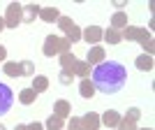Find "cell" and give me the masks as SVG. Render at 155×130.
Masks as SVG:
<instances>
[{"instance_id":"cell-32","label":"cell","mask_w":155,"mask_h":130,"mask_svg":"<svg viewBox=\"0 0 155 130\" xmlns=\"http://www.w3.org/2000/svg\"><path fill=\"white\" fill-rule=\"evenodd\" d=\"M0 130H7V128H5V125H2V123H0Z\"/></svg>"},{"instance_id":"cell-16","label":"cell","mask_w":155,"mask_h":130,"mask_svg":"<svg viewBox=\"0 0 155 130\" xmlns=\"http://www.w3.org/2000/svg\"><path fill=\"white\" fill-rule=\"evenodd\" d=\"M79 95L86 98V100L95 98V86H93L91 77H88V79H81V84H79Z\"/></svg>"},{"instance_id":"cell-31","label":"cell","mask_w":155,"mask_h":130,"mask_svg":"<svg viewBox=\"0 0 155 130\" xmlns=\"http://www.w3.org/2000/svg\"><path fill=\"white\" fill-rule=\"evenodd\" d=\"M137 130H153V128H137Z\"/></svg>"},{"instance_id":"cell-4","label":"cell","mask_w":155,"mask_h":130,"mask_svg":"<svg viewBox=\"0 0 155 130\" xmlns=\"http://www.w3.org/2000/svg\"><path fill=\"white\" fill-rule=\"evenodd\" d=\"M2 70H5L7 77H32L35 74V65L30 60H21V63H14V60H5L2 65Z\"/></svg>"},{"instance_id":"cell-25","label":"cell","mask_w":155,"mask_h":130,"mask_svg":"<svg viewBox=\"0 0 155 130\" xmlns=\"http://www.w3.org/2000/svg\"><path fill=\"white\" fill-rule=\"evenodd\" d=\"M67 130H81V123H79V116H72L70 123H67Z\"/></svg>"},{"instance_id":"cell-13","label":"cell","mask_w":155,"mask_h":130,"mask_svg":"<svg viewBox=\"0 0 155 130\" xmlns=\"http://www.w3.org/2000/svg\"><path fill=\"white\" fill-rule=\"evenodd\" d=\"M100 123H104L107 128H118V123H120V114H118L116 109H107L100 116Z\"/></svg>"},{"instance_id":"cell-14","label":"cell","mask_w":155,"mask_h":130,"mask_svg":"<svg viewBox=\"0 0 155 130\" xmlns=\"http://www.w3.org/2000/svg\"><path fill=\"white\" fill-rule=\"evenodd\" d=\"M53 114L60 118H70L72 114V104L67 102V100H56V104H53Z\"/></svg>"},{"instance_id":"cell-2","label":"cell","mask_w":155,"mask_h":130,"mask_svg":"<svg viewBox=\"0 0 155 130\" xmlns=\"http://www.w3.org/2000/svg\"><path fill=\"white\" fill-rule=\"evenodd\" d=\"M60 65H63L65 72H70L72 77H81V79L91 77V65L86 60H79L74 53H63L60 56Z\"/></svg>"},{"instance_id":"cell-30","label":"cell","mask_w":155,"mask_h":130,"mask_svg":"<svg viewBox=\"0 0 155 130\" xmlns=\"http://www.w3.org/2000/svg\"><path fill=\"white\" fill-rule=\"evenodd\" d=\"M23 128H26V125H23V123H19V125H16L14 130H23Z\"/></svg>"},{"instance_id":"cell-26","label":"cell","mask_w":155,"mask_h":130,"mask_svg":"<svg viewBox=\"0 0 155 130\" xmlns=\"http://www.w3.org/2000/svg\"><path fill=\"white\" fill-rule=\"evenodd\" d=\"M23 130H44V125L39 123V121H35V123H28Z\"/></svg>"},{"instance_id":"cell-18","label":"cell","mask_w":155,"mask_h":130,"mask_svg":"<svg viewBox=\"0 0 155 130\" xmlns=\"http://www.w3.org/2000/svg\"><path fill=\"white\" fill-rule=\"evenodd\" d=\"M39 9H42V7H39L37 2H28V5H23V21H26V23L35 21V16H39Z\"/></svg>"},{"instance_id":"cell-10","label":"cell","mask_w":155,"mask_h":130,"mask_svg":"<svg viewBox=\"0 0 155 130\" xmlns=\"http://www.w3.org/2000/svg\"><path fill=\"white\" fill-rule=\"evenodd\" d=\"M102 28L100 26H88V28H84L81 30V39L84 42H88L91 46H95V44H100V39H102Z\"/></svg>"},{"instance_id":"cell-11","label":"cell","mask_w":155,"mask_h":130,"mask_svg":"<svg viewBox=\"0 0 155 130\" xmlns=\"http://www.w3.org/2000/svg\"><path fill=\"white\" fill-rule=\"evenodd\" d=\"M79 123H81V130H100V114H95V111H88V114H84V116L79 118Z\"/></svg>"},{"instance_id":"cell-23","label":"cell","mask_w":155,"mask_h":130,"mask_svg":"<svg viewBox=\"0 0 155 130\" xmlns=\"http://www.w3.org/2000/svg\"><path fill=\"white\" fill-rule=\"evenodd\" d=\"M35 98H37V93L32 91V88H23V91L19 93V102L21 104H32V102H35Z\"/></svg>"},{"instance_id":"cell-15","label":"cell","mask_w":155,"mask_h":130,"mask_svg":"<svg viewBox=\"0 0 155 130\" xmlns=\"http://www.w3.org/2000/svg\"><path fill=\"white\" fill-rule=\"evenodd\" d=\"M39 19L46 21V23H53V21H58V19H60L58 7H42V9H39Z\"/></svg>"},{"instance_id":"cell-24","label":"cell","mask_w":155,"mask_h":130,"mask_svg":"<svg viewBox=\"0 0 155 130\" xmlns=\"http://www.w3.org/2000/svg\"><path fill=\"white\" fill-rule=\"evenodd\" d=\"M72 79H74V77H72V74H70V72H60V77H58V81H60V84H63V86H67V84H72Z\"/></svg>"},{"instance_id":"cell-3","label":"cell","mask_w":155,"mask_h":130,"mask_svg":"<svg viewBox=\"0 0 155 130\" xmlns=\"http://www.w3.org/2000/svg\"><path fill=\"white\" fill-rule=\"evenodd\" d=\"M70 46L72 42L67 37H58V35H49L44 39V46H42V51L44 56L53 58V56H63V53H70Z\"/></svg>"},{"instance_id":"cell-5","label":"cell","mask_w":155,"mask_h":130,"mask_svg":"<svg viewBox=\"0 0 155 130\" xmlns=\"http://www.w3.org/2000/svg\"><path fill=\"white\" fill-rule=\"evenodd\" d=\"M56 23H58V28L65 32V37L70 39V42H81V28H79L70 16H63V14H60V19L56 21Z\"/></svg>"},{"instance_id":"cell-19","label":"cell","mask_w":155,"mask_h":130,"mask_svg":"<svg viewBox=\"0 0 155 130\" xmlns=\"http://www.w3.org/2000/svg\"><path fill=\"white\" fill-rule=\"evenodd\" d=\"M134 65H137V70H141V72H150V70H153V56L141 53V56H137Z\"/></svg>"},{"instance_id":"cell-9","label":"cell","mask_w":155,"mask_h":130,"mask_svg":"<svg viewBox=\"0 0 155 130\" xmlns=\"http://www.w3.org/2000/svg\"><path fill=\"white\" fill-rule=\"evenodd\" d=\"M12 104H14V93H12V88H9L7 84H0V116L12 109Z\"/></svg>"},{"instance_id":"cell-27","label":"cell","mask_w":155,"mask_h":130,"mask_svg":"<svg viewBox=\"0 0 155 130\" xmlns=\"http://www.w3.org/2000/svg\"><path fill=\"white\" fill-rule=\"evenodd\" d=\"M114 7H116L118 12H123V7H125V0H114Z\"/></svg>"},{"instance_id":"cell-21","label":"cell","mask_w":155,"mask_h":130,"mask_svg":"<svg viewBox=\"0 0 155 130\" xmlns=\"http://www.w3.org/2000/svg\"><path fill=\"white\" fill-rule=\"evenodd\" d=\"M102 39H107L109 44H120L123 39H120V32L114 30V28H107V30L102 32Z\"/></svg>"},{"instance_id":"cell-22","label":"cell","mask_w":155,"mask_h":130,"mask_svg":"<svg viewBox=\"0 0 155 130\" xmlns=\"http://www.w3.org/2000/svg\"><path fill=\"white\" fill-rule=\"evenodd\" d=\"M63 125H65V118L51 114V116H49V121L44 123V128H46V130H63Z\"/></svg>"},{"instance_id":"cell-29","label":"cell","mask_w":155,"mask_h":130,"mask_svg":"<svg viewBox=\"0 0 155 130\" xmlns=\"http://www.w3.org/2000/svg\"><path fill=\"white\" fill-rule=\"evenodd\" d=\"M5 30V19H2V16H0V32Z\"/></svg>"},{"instance_id":"cell-7","label":"cell","mask_w":155,"mask_h":130,"mask_svg":"<svg viewBox=\"0 0 155 130\" xmlns=\"http://www.w3.org/2000/svg\"><path fill=\"white\" fill-rule=\"evenodd\" d=\"M120 39H132V42H139L141 44L143 39H150V32L146 30V28H139V26H127L123 28V32H120Z\"/></svg>"},{"instance_id":"cell-1","label":"cell","mask_w":155,"mask_h":130,"mask_svg":"<svg viewBox=\"0 0 155 130\" xmlns=\"http://www.w3.org/2000/svg\"><path fill=\"white\" fill-rule=\"evenodd\" d=\"M91 81L95 86V91L104 93V95H114L125 86L127 81V70L125 65H120L118 60H102L100 65H95L91 72Z\"/></svg>"},{"instance_id":"cell-17","label":"cell","mask_w":155,"mask_h":130,"mask_svg":"<svg viewBox=\"0 0 155 130\" xmlns=\"http://www.w3.org/2000/svg\"><path fill=\"white\" fill-rule=\"evenodd\" d=\"M127 14H125V12H116V14H114V16H111V26L109 28H114V30H118V32H120V30H123V28H127Z\"/></svg>"},{"instance_id":"cell-28","label":"cell","mask_w":155,"mask_h":130,"mask_svg":"<svg viewBox=\"0 0 155 130\" xmlns=\"http://www.w3.org/2000/svg\"><path fill=\"white\" fill-rule=\"evenodd\" d=\"M5 58H7V49L0 44V60H5Z\"/></svg>"},{"instance_id":"cell-20","label":"cell","mask_w":155,"mask_h":130,"mask_svg":"<svg viewBox=\"0 0 155 130\" xmlns=\"http://www.w3.org/2000/svg\"><path fill=\"white\" fill-rule=\"evenodd\" d=\"M35 93H44L46 88H49V77H44V74H37V77H32V86H30Z\"/></svg>"},{"instance_id":"cell-12","label":"cell","mask_w":155,"mask_h":130,"mask_svg":"<svg viewBox=\"0 0 155 130\" xmlns=\"http://www.w3.org/2000/svg\"><path fill=\"white\" fill-rule=\"evenodd\" d=\"M102 60H104V46H100V44L91 46L88 53H86V63L91 65V67H95V65H100Z\"/></svg>"},{"instance_id":"cell-6","label":"cell","mask_w":155,"mask_h":130,"mask_svg":"<svg viewBox=\"0 0 155 130\" xmlns=\"http://www.w3.org/2000/svg\"><path fill=\"white\" fill-rule=\"evenodd\" d=\"M2 19H5V28H16L19 23H23V5H19V2H9Z\"/></svg>"},{"instance_id":"cell-8","label":"cell","mask_w":155,"mask_h":130,"mask_svg":"<svg viewBox=\"0 0 155 130\" xmlns=\"http://www.w3.org/2000/svg\"><path fill=\"white\" fill-rule=\"evenodd\" d=\"M141 116V109L139 107H130L127 114L120 116V123H118V130H137V121Z\"/></svg>"}]
</instances>
